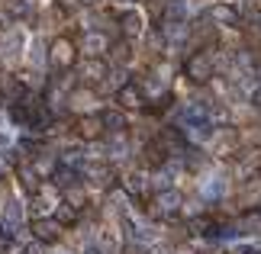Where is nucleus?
Returning <instances> with one entry per match:
<instances>
[{"mask_svg":"<svg viewBox=\"0 0 261 254\" xmlns=\"http://www.w3.org/2000/svg\"><path fill=\"white\" fill-rule=\"evenodd\" d=\"M77 62V45L68 36H58L48 42V68L52 71H71Z\"/></svg>","mask_w":261,"mask_h":254,"instance_id":"1","label":"nucleus"},{"mask_svg":"<svg viewBox=\"0 0 261 254\" xmlns=\"http://www.w3.org/2000/svg\"><path fill=\"white\" fill-rule=\"evenodd\" d=\"M213 55L210 52H194L184 62V74L190 77V80H197V84H206V80H213Z\"/></svg>","mask_w":261,"mask_h":254,"instance_id":"2","label":"nucleus"},{"mask_svg":"<svg viewBox=\"0 0 261 254\" xmlns=\"http://www.w3.org/2000/svg\"><path fill=\"white\" fill-rule=\"evenodd\" d=\"M110 74V65L103 58H84L81 65H77V77L84 80V84H103Z\"/></svg>","mask_w":261,"mask_h":254,"instance_id":"3","label":"nucleus"},{"mask_svg":"<svg viewBox=\"0 0 261 254\" xmlns=\"http://www.w3.org/2000/svg\"><path fill=\"white\" fill-rule=\"evenodd\" d=\"M77 48L84 52V58H103V52H110V39L103 33H97V29H87Z\"/></svg>","mask_w":261,"mask_h":254,"instance_id":"4","label":"nucleus"},{"mask_svg":"<svg viewBox=\"0 0 261 254\" xmlns=\"http://www.w3.org/2000/svg\"><path fill=\"white\" fill-rule=\"evenodd\" d=\"M29 232H33V238H39V241H58L62 238V225H58V219L52 216V219H33V225H29Z\"/></svg>","mask_w":261,"mask_h":254,"instance_id":"5","label":"nucleus"},{"mask_svg":"<svg viewBox=\"0 0 261 254\" xmlns=\"http://www.w3.org/2000/svg\"><path fill=\"white\" fill-rule=\"evenodd\" d=\"M116 103L123 109H142L145 106V97H142V87H136L133 80H126L123 87L116 90Z\"/></svg>","mask_w":261,"mask_h":254,"instance_id":"6","label":"nucleus"},{"mask_svg":"<svg viewBox=\"0 0 261 254\" xmlns=\"http://www.w3.org/2000/svg\"><path fill=\"white\" fill-rule=\"evenodd\" d=\"M74 126H77L74 132H77V135H81L84 142H94V138L103 135V123H100V116H81Z\"/></svg>","mask_w":261,"mask_h":254,"instance_id":"7","label":"nucleus"},{"mask_svg":"<svg viewBox=\"0 0 261 254\" xmlns=\"http://www.w3.org/2000/svg\"><path fill=\"white\" fill-rule=\"evenodd\" d=\"M206 16L213 19V23H219V26H236L239 23V13L232 7H226V4H213L206 10Z\"/></svg>","mask_w":261,"mask_h":254,"instance_id":"8","label":"nucleus"},{"mask_svg":"<svg viewBox=\"0 0 261 254\" xmlns=\"http://www.w3.org/2000/svg\"><path fill=\"white\" fill-rule=\"evenodd\" d=\"M155 206H158V212H162V216H174L177 206H180V193H177V190H162V193L155 196Z\"/></svg>","mask_w":261,"mask_h":254,"instance_id":"9","label":"nucleus"},{"mask_svg":"<svg viewBox=\"0 0 261 254\" xmlns=\"http://www.w3.org/2000/svg\"><path fill=\"white\" fill-rule=\"evenodd\" d=\"M119 26H123V36L133 39L142 33V13H136V10H126L123 16H119Z\"/></svg>","mask_w":261,"mask_h":254,"instance_id":"10","label":"nucleus"},{"mask_svg":"<svg viewBox=\"0 0 261 254\" xmlns=\"http://www.w3.org/2000/svg\"><path fill=\"white\" fill-rule=\"evenodd\" d=\"M100 123H103V132H126V116L119 113V109H107V113H100Z\"/></svg>","mask_w":261,"mask_h":254,"instance_id":"11","label":"nucleus"},{"mask_svg":"<svg viewBox=\"0 0 261 254\" xmlns=\"http://www.w3.org/2000/svg\"><path fill=\"white\" fill-rule=\"evenodd\" d=\"M239 232H242V235H258L261 232V212H245V216L239 219Z\"/></svg>","mask_w":261,"mask_h":254,"instance_id":"12","label":"nucleus"},{"mask_svg":"<svg viewBox=\"0 0 261 254\" xmlns=\"http://www.w3.org/2000/svg\"><path fill=\"white\" fill-rule=\"evenodd\" d=\"M55 206H58V209H55V219H58V225H62V229H65V225H74V222H77V209L71 206V203H55Z\"/></svg>","mask_w":261,"mask_h":254,"instance_id":"13","label":"nucleus"},{"mask_svg":"<svg viewBox=\"0 0 261 254\" xmlns=\"http://www.w3.org/2000/svg\"><path fill=\"white\" fill-rule=\"evenodd\" d=\"M110 52H113V62L126 65V62H129V39H119V42H113V45H110Z\"/></svg>","mask_w":261,"mask_h":254,"instance_id":"14","label":"nucleus"},{"mask_svg":"<svg viewBox=\"0 0 261 254\" xmlns=\"http://www.w3.org/2000/svg\"><path fill=\"white\" fill-rule=\"evenodd\" d=\"M236 254H258L255 248H236Z\"/></svg>","mask_w":261,"mask_h":254,"instance_id":"15","label":"nucleus"}]
</instances>
